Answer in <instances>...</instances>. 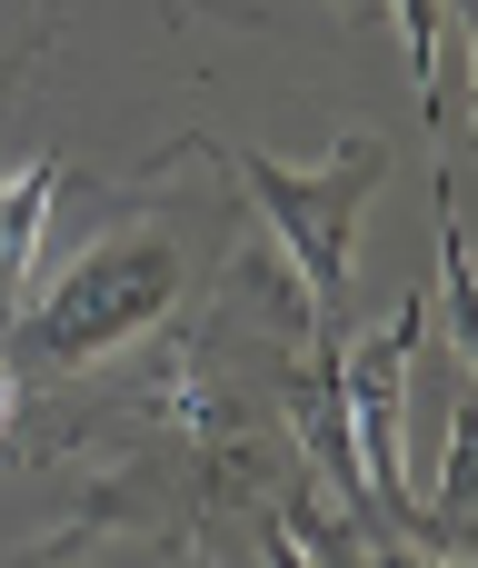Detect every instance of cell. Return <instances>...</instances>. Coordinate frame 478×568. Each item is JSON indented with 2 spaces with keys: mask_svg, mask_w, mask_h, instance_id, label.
Segmentation results:
<instances>
[{
  "mask_svg": "<svg viewBox=\"0 0 478 568\" xmlns=\"http://www.w3.org/2000/svg\"><path fill=\"white\" fill-rule=\"evenodd\" d=\"M200 160H220L240 190H250V210L269 220V240H279V260L299 270V300L309 310H339V280H349V240H359V210H369V190H379V170H389V150L379 140H339L329 160H269V150H250V140H190Z\"/></svg>",
  "mask_w": 478,
  "mask_h": 568,
  "instance_id": "obj_2",
  "label": "cell"
},
{
  "mask_svg": "<svg viewBox=\"0 0 478 568\" xmlns=\"http://www.w3.org/2000/svg\"><path fill=\"white\" fill-rule=\"evenodd\" d=\"M349 10H359V20H379V0H349Z\"/></svg>",
  "mask_w": 478,
  "mask_h": 568,
  "instance_id": "obj_7",
  "label": "cell"
},
{
  "mask_svg": "<svg viewBox=\"0 0 478 568\" xmlns=\"http://www.w3.org/2000/svg\"><path fill=\"white\" fill-rule=\"evenodd\" d=\"M379 10L399 20V50H409V80H419V110L449 120L439 100H449V20H459V0H379Z\"/></svg>",
  "mask_w": 478,
  "mask_h": 568,
  "instance_id": "obj_5",
  "label": "cell"
},
{
  "mask_svg": "<svg viewBox=\"0 0 478 568\" xmlns=\"http://www.w3.org/2000/svg\"><path fill=\"white\" fill-rule=\"evenodd\" d=\"M170 300H180V250H170V230L130 220V230H100L50 290H30V310L10 320V349L40 359V369H90V359H110L120 339H140Z\"/></svg>",
  "mask_w": 478,
  "mask_h": 568,
  "instance_id": "obj_1",
  "label": "cell"
},
{
  "mask_svg": "<svg viewBox=\"0 0 478 568\" xmlns=\"http://www.w3.org/2000/svg\"><path fill=\"white\" fill-rule=\"evenodd\" d=\"M60 190H70V170L60 160H20V170H0V329L30 310V290H40V250H50V210H60Z\"/></svg>",
  "mask_w": 478,
  "mask_h": 568,
  "instance_id": "obj_4",
  "label": "cell"
},
{
  "mask_svg": "<svg viewBox=\"0 0 478 568\" xmlns=\"http://www.w3.org/2000/svg\"><path fill=\"white\" fill-rule=\"evenodd\" d=\"M279 549H309V559H369V539H359V529H329L309 499H289V519H279Z\"/></svg>",
  "mask_w": 478,
  "mask_h": 568,
  "instance_id": "obj_6",
  "label": "cell"
},
{
  "mask_svg": "<svg viewBox=\"0 0 478 568\" xmlns=\"http://www.w3.org/2000/svg\"><path fill=\"white\" fill-rule=\"evenodd\" d=\"M419 329H429V280H419L379 329H359L349 349H329V369H339V429H349L359 499L389 509L399 529H419V549H439V539H429V509H419V489H409V359H419Z\"/></svg>",
  "mask_w": 478,
  "mask_h": 568,
  "instance_id": "obj_3",
  "label": "cell"
}]
</instances>
